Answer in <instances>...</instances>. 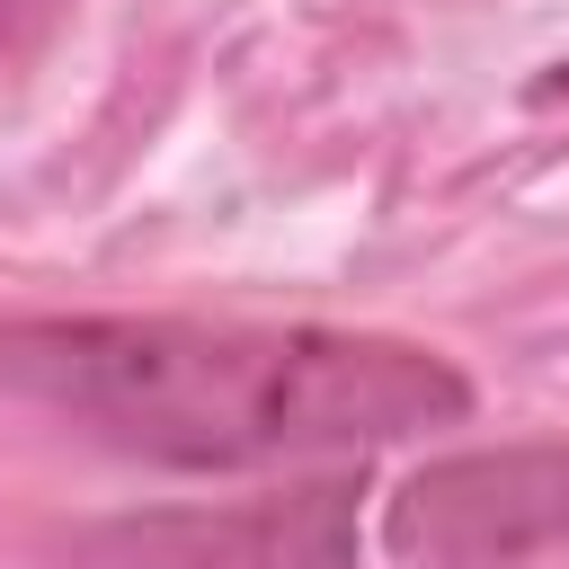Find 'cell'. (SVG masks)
I'll list each match as a JSON object with an SVG mask.
<instances>
[{
    "instance_id": "cell-1",
    "label": "cell",
    "mask_w": 569,
    "mask_h": 569,
    "mask_svg": "<svg viewBox=\"0 0 569 569\" xmlns=\"http://www.w3.org/2000/svg\"><path fill=\"white\" fill-rule=\"evenodd\" d=\"M0 400H36L124 453L187 471H249L302 453H373L471 418V382L409 338L258 329V320H9Z\"/></svg>"
},
{
    "instance_id": "cell-2",
    "label": "cell",
    "mask_w": 569,
    "mask_h": 569,
    "mask_svg": "<svg viewBox=\"0 0 569 569\" xmlns=\"http://www.w3.org/2000/svg\"><path fill=\"white\" fill-rule=\"evenodd\" d=\"M569 533V436L560 445H498L445 453L400 480L382 516V551L400 569H507Z\"/></svg>"
},
{
    "instance_id": "cell-3",
    "label": "cell",
    "mask_w": 569,
    "mask_h": 569,
    "mask_svg": "<svg viewBox=\"0 0 569 569\" xmlns=\"http://www.w3.org/2000/svg\"><path fill=\"white\" fill-rule=\"evenodd\" d=\"M142 569H356L347 489H302L222 525H187V542H142Z\"/></svg>"
},
{
    "instance_id": "cell-4",
    "label": "cell",
    "mask_w": 569,
    "mask_h": 569,
    "mask_svg": "<svg viewBox=\"0 0 569 569\" xmlns=\"http://www.w3.org/2000/svg\"><path fill=\"white\" fill-rule=\"evenodd\" d=\"M525 107H542V116H551V107H569V62H551V71L525 89Z\"/></svg>"
},
{
    "instance_id": "cell-5",
    "label": "cell",
    "mask_w": 569,
    "mask_h": 569,
    "mask_svg": "<svg viewBox=\"0 0 569 569\" xmlns=\"http://www.w3.org/2000/svg\"><path fill=\"white\" fill-rule=\"evenodd\" d=\"M36 9H44V0H0V44H9V36H18V27L36 18Z\"/></svg>"
}]
</instances>
